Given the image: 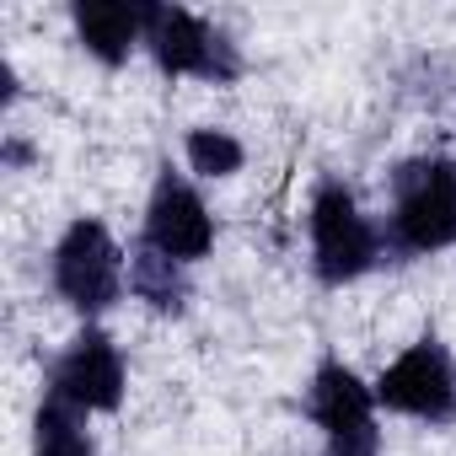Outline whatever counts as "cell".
Listing matches in <instances>:
<instances>
[{
  "label": "cell",
  "instance_id": "1",
  "mask_svg": "<svg viewBox=\"0 0 456 456\" xmlns=\"http://www.w3.org/2000/svg\"><path fill=\"white\" fill-rule=\"evenodd\" d=\"M392 237L403 253H440L456 242V167L419 156L392 177Z\"/></svg>",
  "mask_w": 456,
  "mask_h": 456
},
{
  "label": "cell",
  "instance_id": "2",
  "mask_svg": "<svg viewBox=\"0 0 456 456\" xmlns=\"http://www.w3.org/2000/svg\"><path fill=\"white\" fill-rule=\"evenodd\" d=\"M381 253V237L376 225L360 215L354 193L344 183H322L317 199H312V258H317V274L322 285H349L360 280Z\"/></svg>",
  "mask_w": 456,
  "mask_h": 456
},
{
  "label": "cell",
  "instance_id": "3",
  "mask_svg": "<svg viewBox=\"0 0 456 456\" xmlns=\"http://www.w3.org/2000/svg\"><path fill=\"white\" fill-rule=\"evenodd\" d=\"M54 285L81 317H97V312H108L118 301V290H124V253L108 237L102 220H76L60 237V248H54Z\"/></svg>",
  "mask_w": 456,
  "mask_h": 456
},
{
  "label": "cell",
  "instance_id": "4",
  "mask_svg": "<svg viewBox=\"0 0 456 456\" xmlns=\"http://www.w3.org/2000/svg\"><path fill=\"white\" fill-rule=\"evenodd\" d=\"M145 49L167 76H204V81H237L242 60L204 17L183 6H145Z\"/></svg>",
  "mask_w": 456,
  "mask_h": 456
},
{
  "label": "cell",
  "instance_id": "5",
  "mask_svg": "<svg viewBox=\"0 0 456 456\" xmlns=\"http://www.w3.org/2000/svg\"><path fill=\"white\" fill-rule=\"evenodd\" d=\"M376 403L392 413H413L424 424H451L456 419V365L435 338L408 344L376 381Z\"/></svg>",
  "mask_w": 456,
  "mask_h": 456
},
{
  "label": "cell",
  "instance_id": "6",
  "mask_svg": "<svg viewBox=\"0 0 456 456\" xmlns=\"http://www.w3.org/2000/svg\"><path fill=\"white\" fill-rule=\"evenodd\" d=\"M312 419L322 424L328 456H381L376 435V392L338 360L312 376Z\"/></svg>",
  "mask_w": 456,
  "mask_h": 456
},
{
  "label": "cell",
  "instance_id": "7",
  "mask_svg": "<svg viewBox=\"0 0 456 456\" xmlns=\"http://www.w3.org/2000/svg\"><path fill=\"white\" fill-rule=\"evenodd\" d=\"M49 397L81 408V413H113L124 403V360L102 328H81L76 344L60 354L49 376Z\"/></svg>",
  "mask_w": 456,
  "mask_h": 456
},
{
  "label": "cell",
  "instance_id": "8",
  "mask_svg": "<svg viewBox=\"0 0 456 456\" xmlns=\"http://www.w3.org/2000/svg\"><path fill=\"white\" fill-rule=\"evenodd\" d=\"M145 242L151 248H161L167 258H177V264H193V258H204L209 253V242H215V220H209V209H204V199L167 167L161 177H156V188H151V209H145Z\"/></svg>",
  "mask_w": 456,
  "mask_h": 456
},
{
  "label": "cell",
  "instance_id": "9",
  "mask_svg": "<svg viewBox=\"0 0 456 456\" xmlns=\"http://www.w3.org/2000/svg\"><path fill=\"white\" fill-rule=\"evenodd\" d=\"M76 33L102 65H124L134 44H145V6H118V0H81Z\"/></svg>",
  "mask_w": 456,
  "mask_h": 456
},
{
  "label": "cell",
  "instance_id": "10",
  "mask_svg": "<svg viewBox=\"0 0 456 456\" xmlns=\"http://www.w3.org/2000/svg\"><path fill=\"white\" fill-rule=\"evenodd\" d=\"M129 290H134L151 312H161V317H177V312L188 306L183 264H177V258H167V253H161V248H151V242H140V248L129 253Z\"/></svg>",
  "mask_w": 456,
  "mask_h": 456
},
{
  "label": "cell",
  "instance_id": "11",
  "mask_svg": "<svg viewBox=\"0 0 456 456\" xmlns=\"http://www.w3.org/2000/svg\"><path fill=\"white\" fill-rule=\"evenodd\" d=\"M81 408L44 397L38 419H33V456H92V435L81 429Z\"/></svg>",
  "mask_w": 456,
  "mask_h": 456
},
{
  "label": "cell",
  "instance_id": "12",
  "mask_svg": "<svg viewBox=\"0 0 456 456\" xmlns=\"http://www.w3.org/2000/svg\"><path fill=\"white\" fill-rule=\"evenodd\" d=\"M188 167L204 177H232L242 167V140L225 129H193L188 134Z\"/></svg>",
  "mask_w": 456,
  "mask_h": 456
}]
</instances>
